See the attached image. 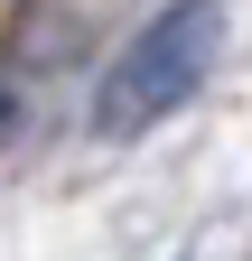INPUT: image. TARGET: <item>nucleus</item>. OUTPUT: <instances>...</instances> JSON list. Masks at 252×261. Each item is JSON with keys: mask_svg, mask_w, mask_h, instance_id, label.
<instances>
[{"mask_svg": "<svg viewBox=\"0 0 252 261\" xmlns=\"http://www.w3.org/2000/svg\"><path fill=\"white\" fill-rule=\"evenodd\" d=\"M215 56H224V0H168V10L121 47V65L103 75L93 121H103L112 140H140L149 121H168L187 93L215 75Z\"/></svg>", "mask_w": 252, "mask_h": 261, "instance_id": "obj_1", "label": "nucleus"}, {"mask_svg": "<svg viewBox=\"0 0 252 261\" xmlns=\"http://www.w3.org/2000/svg\"><path fill=\"white\" fill-rule=\"evenodd\" d=\"M0 140H10V93H0Z\"/></svg>", "mask_w": 252, "mask_h": 261, "instance_id": "obj_2", "label": "nucleus"}]
</instances>
